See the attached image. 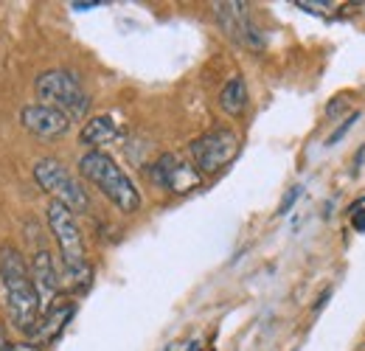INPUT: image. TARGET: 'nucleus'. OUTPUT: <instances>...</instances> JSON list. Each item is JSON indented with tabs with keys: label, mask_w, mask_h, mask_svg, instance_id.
<instances>
[{
	"label": "nucleus",
	"mask_w": 365,
	"mask_h": 351,
	"mask_svg": "<svg viewBox=\"0 0 365 351\" xmlns=\"http://www.w3.org/2000/svg\"><path fill=\"white\" fill-rule=\"evenodd\" d=\"M0 298L17 332L31 335L43 317V301L31 278V267L14 245H0Z\"/></svg>",
	"instance_id": "obj_1"
},
{
	"label": "nucleus",
	"mask_w": 365,
	"mask_h": 351,
	"mask_svg": "<svg viewBox=\"0 0 365 351\" xmlns=\"http://www.w3.org/2000/svg\"><path fill=\"white\" fill-rule=\"evenodd\" d=\"M79 172L85 175V180H91L93 185L124 214H135L140 208V191L135 188V183L130 180V175L101 149H91L82 155L79 161Z\"/></svg>",
	"instance_id": "obj_2"
},
{
	"label": "nucleus",
	"mask_w": 365,
	"mask_h": 351,
	"mask_svg": "<svg viewBox=\"0 0 365 351\" xmlns=\"http://www.w3.org/2000/svg\"><path fill=\"white\" fill-rule=\"evenodd\" d=\"M48 217V230L56 239L59 256L65 264V273L71 275V281L76 284V290H85L91 284V264H88V253H85V239L82 230L76 225V214L71 208H65L62 203L51 200L46 211Z\"/></svg>",
	"instance_id": "obj_3"
},
{
	"label": "nucleus",
	"mask_w": 365,
	"mask_h": 351,
	"mask_svg": "<svg viewBox=\"0 0 365 351\" xmlns=\"http://www.w3.org/2000/svg\"><path fill=\"white\" fill-rule=\"evenodd\" d=\"M34 90H37L40 104L65 113L71 121L85 118L91 113V96H88V90L82 88V82H79V76L73 71H65V68L46 71V73L37 76Z\"/></svg>",
	"instance_id": "obj_4"
},
{
	"label": "nucleus",
	"mask_w": 365,
	"mask_h": 351,
	"mask_svg": "<svg viewBox=\"0 0 365 351\" xmlns=\"http://www.w3.org/2000/svg\"><path fill=\"white\" fill-rule=\"evenodd\" d=\"M34 180L37 185L51 194L56 203H62L65 208H71L73 214H85L91 208V197L88 191L76 183V177L71 175L56 158H43L34 163Z\"/></svg>",
	"instance_id": "obj_5"
},
{
	"label": "nucleus",
	"mask_w": 365,
	"mask_h": 351,
	"mask_svg": "<svg viewBox=\"0 0 365 351\" xmlns=\"http://www.w3.org/2000/svg\"><path fill=\"white\" fill-rule=\"evenodd\" d=\"M188 152H191V163L197 166L200 175H217V172H222L230 161L236 158V152H239V135L233 130H228V127L208 130L188 146Z\"/></svg>",
	"instance_id": "obj_6"
},
{
	"label": "nucleus",
	"mask_w": 365,
	"mask_h": 351,
	"mask_svg": "<svg viewBox=\"0 0 365 351\" xmlns=\"http://www.w3.org/2000/svg\"><path fill=\"white\" fill-rule=\"evenodd\" d=\"M214 11H217V20L220 26L225 29L233 43L250 48L253 54L264 51V31L256 26V20L250 17V9L247 3H214Z\"/></svg>",
	"instance_id": "obj_7"
},
{
	"label": "nucleus",
	"mask_w": 365,
	"mask_h": 351,
	"mask_svg": "<svg viewBox=\"0 0 365 351\" xmlns=\"http://www.w3.org/2000/svg\"><path fill=\"white\" fill-rule=\"evenodd\" d=\"M149 177H152L155 185H160L172 194H188L202 183V175L197 172V166L191 161H182L180 155H172V152L160 155L152 163Z\"/></svg>",
	"instance_id": "obj_8"
},
{
	"label": "nucleus",
	"mask_w": 365,
	"mask_h": 351,
	"mask_svg": "<svg viewBox=\"0 0 365 351\" xmlns=\"http://www.w3.org/2000/svg\"><path fill=\"white\" fill-rule=\"evenodd\" d=\"M20 124L31 135L43 138V141H53V138H62L65 132L71 130V118L53 107H46V104H26L20 110Z\"/></svg>",
	"instance_id": "obj_9"
},
{
	"label": "nucleus",
	"mask_w": 365,
	"mask_h": 351,
	"mask_svg": "<svg viewBox=\"0 0 365 351\" xmlns=\"http://www.w3.org/2000/svg\"><path fill=\"white\" fill-rule=\"evenodd\" d=\"M31 278H34V287H37V292H40L43 307H48V304L56 298V292H59V273H56V267H53V256L48 253L46 248H40V250L34 253Z\"/></svg>",
	"instance_id": "obj_10"
},
{
	"label": "nucleus",
	"mask_w": 365,
	"mask_h": 351,
	"mask_svg": "<svg viewBox=\"0 0 365 351\" xmlns=\"http://www.w3.org/2000/svg\"><path fill=\"white\" fill-rule=\"evenodd\" d=\"M73 304H62V307H53L48 309L46 315L40 317V323H37V329L31 332V343L34 346H46V343H53L59 335H62V329L68 326V320L73 317Z\"/></svg>",
	"instance_id": "obj_11"
},
{
	"label": "nucleus",
	"mask_w": 365,
	"mask_h": 351,
	"mask_svg": "<svg viewBox=\"0 0 365 351\" xmlns=\"http://www.w3.org/2000/svg\"><path fill=\"white\" fill-rule=\"evenodd\" d=\"M115 135H118V124L113 121V116H96V118H91V121L82 127L79 141H82L85 146L98 149V146L115 141Z\"/></svg>",
	"instance_id": "obj_12"
},
{
	"label": "nucleus",
	"mask_w": 365,
	"mask_h": 351,
	"mask_svg": "<svg viewBox=\"0 0 365 351\" xmlns=\"http://www.w3.org/2000/svg\"><path fill=\"white\" fill-rule=\"evenodd\" d=\"M220 107L225 116H239L247 107V85L242 76H230L220 90Z\"/></svg>",
	"instance_id": "obj_13"
},
{
	"label": "nucleus",
	"mask_w": 365,
	"mask_h": 351,
	"mask_svg": "<svg viewBox=\"0 0 365 351\" xmlns=\"http://www.w3.org/2000/svg\"><path fill=\"white\" fill-rule=\"evenodd\" d=\"M360 118H363V113H354V116H349V118H346V121H343V124H340L337 130H334V132H331V135H329V141H326V146H334V143H340V138H343L346 132L351 130V127H354V124H357Z\"/></svg>",
	"instance_id": "obj_14"
},
{
	"label": "nucleus",
	"mask_w": 365,
	"mask_h": 351,
	"mask_svg": "<svg viewBox=\"0 0 365 351\" xmlns=\"http://www.w3.org/2000/svg\"><path fill=\"white\" fill-rule=\"evenodd\" d=\"M0 351H40V346H34V343H11L9 332L0 326Z\"/></svg>",
	"instance_id": "obj_15"
},
{
	"label": "nucleus",
	"mask_w": 365,
	"mask_h": 351,
	"mask_svg": "<svg viewBox=\"0 0 365 351\" xmlns=\"http://www.w3.org/2000/svg\"><path fill=\"white\" fill-rule=\"evenodd\" d=\"M301 191H304L301 185H292V188H289V191L284 194V200H281V205H278V217H287V214L292 211V205L298 203V197H301Z\"/></svg>",
	"instance_id": "obj_16"
},
{
	"label": "nucleus",
	"mask_w": 365,
	"mask_h": 351,
	"mask_svg": "<svg viewBox=\"0 0 365 351\" xmlns=\"http://www.w3.org/2000/svg\"><path fill=\"white\" fill-rule=\"evenodd\" d=\"M346 107H349V98H346V96H340V98H334V101H329V104H326V113H329V118H334V116H340Z\"/></svg>",
	"instance_id": "obj_17"
},
{
	"label": "nucleus",
	"mask_w": 365,
	"mask_h": 351,
	"mask_svg": "<svg viewBox=\"0 0 365 351\" xmlns=\"http://www.w3.org/2000/svg\"><path fill=\"white\" fill-rule=\"evenodd\" d=\"M351 225H354V230L365 233V208L363 205H357V208L351 211Z\"/></svg>",
	"instance_id": "obj_18"
},
{
	"label": "nucleus",
	"mask_w": 365,
	"mask_h": 351,
	"mask_svg": "<svg viewBox=\"0 0 365 351\" xmlns=\"http://www.w3.org/2000/svg\"><path fill=\"white\" fill-rule=\"evenodd\" d=\"M73 9H79V11H85V9H96V6H104V3H71Z\"/></svg>",
	"instance_id": "obj_19"
},
{
	"label": "nucleus",
	"mask_w": 365,
	"mask_h": 351,
	"mask_svg": "<svg viewBox=\"0 0 365 351\" xmlns=\"http://www.w3.org/2000/svg\"><path fill=\"white\" fill-rule=\"evenodd\" d=\"M329 295H331V290H326V292H323V295H320V298H318V304H315V309H320V307H323V304H326V298H329Z\"/></svg>",
	"instance_id": "obj_20"
},
{
	"label": "nucleus",
	"mask_w": 365,
	"mask_h": 351,
	"mask_svg": "<svg viewBox=\"0 0 365 351\" xmlns=\"http://www.w3.org/2000/svg\"><path fill=\"white\" fill-rule=\"evenodd\" d=\"M185 351H200V340H188V346H185Z\"/></svg>",
	"instance_id": "obj_21"
},
{
	"label": "nucleus",
	"mask_w": 365,
	"mask_h": 351,
	"mask_svg": "<svg viewBox=\"0 0 365 351\" xmlns=\"http://www.w3.org/2000/svg\"><path fill=\"white\" fill-rule=\"evenodd\" d=\"M166 351H175V346H169V349H166Z\"/></svg>",
	"instance_id": "obj_22"
}]
</instances>
